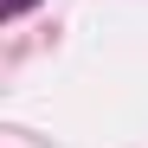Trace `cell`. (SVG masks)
Here are the masks:
<instances>
[{
    "label": "cell",
    "mask_w": 148,
    "mask_h": 148,
    "mask_svg": "<svg viewBox=\"0 0 148 148\" xmlns=\"http://www.w3.org/2000/svg\"><path fill=\"white\" fill-rule=\"evenodd\" d=\"M39 0H0V19H19V13H32Z\"/></svg>",
    "instance_id": "cell-1"
}]
</instances>
